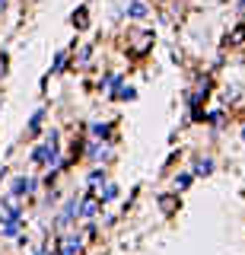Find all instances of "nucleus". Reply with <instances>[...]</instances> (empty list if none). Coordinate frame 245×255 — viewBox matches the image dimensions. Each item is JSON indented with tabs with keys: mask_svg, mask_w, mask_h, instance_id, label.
Returning a JSON list of instances; mask_svg holds the SVG:
<instances>
[{
	"mask_svg": "<svg viewBox=\"0 0 245 255\" xmlns=\"http://www.w3.org/2000/svg\"><path fill=\"white\" fill-rule=\"evenodd\" d=\"M74 22H77V26H80V29L86 26V10H83V6H80V10L74 13Z\"/></svg>",
	"mask_w": 245,
	"mask_h": 255,
	"instance_id": "nucleus-3",
	"label": "nucleus"
},
{
	"mask_svg": "<svg viewBox=\"0 0 245 255\" xmlns=\"http://www.w3.org/2000/svg\"><path fill=\"white\" fill-rule=\"evenodd\" d=\"M194 169H197V175H207V172L213 169V163H210V159H201V163H197Z\"/></svg>",
	"mask_w": 245,
	"mask_h": 255,
	"instance_id": "nucleus-1",
	"label": "nucleus"
},
{
	"mask_svg": "<svg viewBox=\"0 0 245 255\" xmlns=\"http://www.w3.org/2000/svg\"><path fill=\"white\" fill-rule=\"evenodd\" d=\"M131 16H137V19H140V16H147V6L144 3H131Z\"/></svg>",
	"mask_w": 245,
	"mask_h": 255,
	"instance_id": "nucleus-2",
	"label": "nucleus"
}]
</instances>
